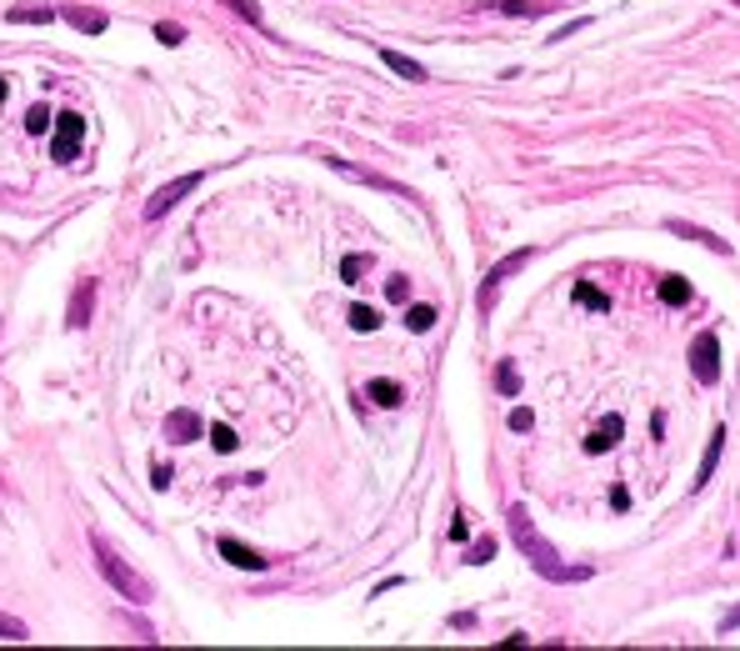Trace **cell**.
<instances>
[{"mask_svg":"<svg viewBox=\"0 0 740 651\" xmlns=\"http://www.w3.org/2000/svg\"><path fill=\"white\" fill-rule=\"evenodd\" d=\"M690 376H696L700 386H716L720 381V336L716 331H700V336L690 341Z\"/></svg>","mask_w":740,"mask_h":651,"instance_id":"5b68a950","label":"cell"},{"mask_svg":"<svg viewBox=\"0 0 740 651\" xmlns=\"http://www.w3.org/2000/svg\"><path fill=\"white\" fill-rule=\"evenodd\" d=\"M65 25H76L80 35H106V25H110V15L106 11H90V5H65Z\"/></svg>","mask_w":740,"mask_h":651,"instance_id":"30bf717a","label":"cell"},{"mask_svg":"<svg viewBox=\"0 0 740 651\" xmlns=\"http://www.w3.org/2000/svg\"><path fill=\"white\" fill-rule=\"evenodd\" d=\"M226 5H230V11H236L246 25H260V5H256V0H226Z\"/></svg>","mask_w":740,"mask_h":651,"instance_id":"4316f807","label":"cell"},{"mask_svg":"<svg viewBox=\"0 0 740 651\" xmlns=\"http://www.w3.org/2000/svg\"><path fill=\"white\" fill-rule=\"evenodd\" d=\"M155 41H161V45H171V51H175V45L185 41V31H181L175 21H155Z\"/></svg>","mask_w":740,"mask_h":651,"instance_id":"484cf974","label":"cell"},{"mask_svg":"<svg viewBox=\"0 0 740 651\" xmlns=\"http://www.w3.org/2000/svg\"><path fill=\"white\" fill-rule=\"evenodd\" d=\"M380 321H386V316H380L376 306H351V331H361V336L380 331Z\"/></svg>","mask_w":740,"mask_h":651,"instance_id":"ac0fdd59","label":"cell"},{"mask_svg":"<svg viewBox=\"0 0 740 651\" xmlns=\"http://www.w3.org/2000/svg\"><path fill=\"white\" fill-rule=\"evenodd\" d=\"M5 96H11V80L0 76V106H5Z\"/></svg>","mask_w":740,"mask_h":651,"instance_id":"d590c367","label":"cell"},{"mask_svg":"<svg viewBox=\"0 0 740 651\" xmlns=\"http://www.w3.org/2000/svg\"><path fill=\"white\" fill-rule=\"evenodd\" d=\"M325 161H331V165H335V171H341V175H351V181H361V185H376V191H400V185H390L386 175H370V171H361V165H345L341 156H325Z\"/></svg>","mask_w":740,"mask_h":651,"instance_id":"2e32d148","label":"cell"},{"mask_svg":"<svg viewBox=\"0 0 740 651\" xmlns=\"http://www.w3.org/2000/svg\"><path fill=\"white\" fill-rule=\"evenodd\" d=\"M720 451H726V426H716V431H710V446H706V456H700V471H696V491L706 486L710 476H716V461H720Z\"/></svg>","mask_w":740,"mask_h":651,"instance_id":"4fadbf2b","label":"cell"},{"mask_svg":"<svg viewBox=\"0 0 740 651\" xmlns=\"http://www.w3.org/2000/svg\"><path fill=\"white\" fill-rule=\"evenodd\" d=\"M720 631H726V637H730V631H740V607H730V611H726V621H720Z\"/></svg>","mask_w":740,"mask_h":651,"instance_id":"836d02e7","label":"cell"},{"mask_svg":"<svg viewBox=\"0 0 740 651\" xmlns=\"http://www.w3.org/2000/svg\"><path fill=\"white\" fill-rule=\"evenodd\" d=\"M165 436H171L175 446L195 441V436H201V416L185 411V406H181V411H171V416H165Z\"/></svg>","mask_w":740,"mask_h":651,"instance_id":"8fae6325","label":"cell"},{"mask_svg":"<svg viewBox=\"0 0 740 651\" xmlns=\"http://www.w3.org/2000/svg\"><path fill=\"white\" fill-rule=\"evenodd\" d=\"M51 126H55V110H45V106H31V110H25V130H31V136H45Z\"/></svg>","mask_w":740,"mask_h":651,"instance_id":"cb8c5ba5","label":"cell"},{"mask_svg":"<svg viewBox=\"0 0 740 651\" xmlns=\"http://www.w3.org/2000/svg\"><path fill=\"white\" fill-rule=\"evenodd\" d=\"M365 271H370V260H365V256H345V260H341V281H351V286L361 281Z\"/></svg>","mask_w":740,"mask_h":651,"instance_id":"d4e9b609","label":"cell"},{"mask_svg":"<svg viewBox=\"0 0 740 651\" xmlns=\"http://www.w3.org/2000/svg\"><path fill=\"white\" fill-rule=\"evenodd\" d=\"M201 181H205V171H191V175H175V181H165L161 191L145 201V221H161L165 211H175L191 191H201Z\"/></svg>","mask_w":740,"mask_h":651,"instance_id":"277c9868","label":"cell"},{"mask_svg":"<svg viewBox=\"0 0 740 651\" xmlns=\"http://www.w3.org/2000/svg\"><path fill=\"white\" fill-rule=\"evenodd\" d=\"M465 536H471V526H465V521L455 516V521H451V542H465Z\"/></svg>","mask_w":740,"mask_h":651,"instance_id":"e575fe53","label":"cell"},{"mask_svg":"<svg viewBox=\"0 0 740 651\" xmlns=\"http://www.w3.org/2000/svg\"><path fill=\"white\" fill-rule=\"evenodd\" d=\"M660 301L665 306H686L690 301V286L680 281V276H665V281H660Z\"/></svg>","mask_w":740,"mask_h":651,"instance_id":"ffe728a7","label":"cell"},{"mask_svg":"<svg viewBox=\"0 0 740 651\" xmlns=\"http://www.w3.org/2000/svg\"><path fill=\"white\" fill-rule=\"evenodd\" d=\"M576 306H585V311H611V296L601 291V286H590V281H576Z\"/></svg>","mask_w":740,"mask_h":651,"instance_id":"e0dca14e","label":"cell"},{"mask_svg":"<svg viewBox=\"0 0 740 651\" xmlns=\"http://www.w3.org/2000/svg\"><path fill=\"white\" fill-rule=\"evenodd\" d=\"M80 136H86V116L80 110H55V136H51V156L61 165L80 161Z\"/></svg>","mask_w":740,"mask_h":651,"instance_id":"3957f363","label":"cell"},{"mask_svg":"<svg viewBox=\"0 0 740 651\" xmlns=\"http://www.w3.org/2000/svg\"><path fill=\"white\" fill-rule=\"evenodd\" d=\"M220 556H226L230 566H240V571H266L270 566V556H260L256 546L236 542V536H220Z\"/></svg>","mask_w":740,"mask_h":651,"instance_id":"52a82bcc","label":"cell"},{"mask_svg":"<svg viewBox=\"0 0 740 651\" xmlns=\"http://www.w3.org/2000/svg\"><path fill=\"white\" fill-rule=\"evenodd\" d=\"M491 556H495V542H491V536H481V542H475V546H471V556H465V561H475V566H485V561H491Z\"/></svg>","mask_w":740,"mask_h":651,"instance_id":"f546056e","label":"cell"},{"mask_svg":"<svg viewBox=\"0 0 740 651\" xmlns=\"http://www.w3.org/2000/svg\"><path fill=\"white\" fill-rule=\"evenodd\" d=\"M90 552H96V566H100V576H106V586H110V591H120V597H126L130 607H145V601L155 597L151 581H145V576H140L136 566H130L126 556H120L100 532H90Z\"/></svg>","mask_w":740,"mask_h":651,"instance_id":"7a4b0ae2","label":"cell"},{"mask_svg":"<svg viewBox=\"0 0 740 651\" xmlns=\"http://www.w3.org/2000/svg\"><path fill=\"white\" fill-rule=\"evenodd\" d=\"M505 526H511V536H515V546H520V556H526V561L536 566L546 581H585V576H590V566H566V561H560V552L536 532V521H530L526 506H511V511H505Z\"/></svg>","mask_w":740,"mask_h":651,"instance_id":"6da1fadb","label":"cell"},{"mask_svg":"<svg viewBox=\"0 0 740 651\" xmlns=\"http://www.w3.org/2000/svg\"><path fill=\"white\" fill-rule=\"evenodd\" d=\"M621 436H625V421L611 411L605 421H595V431L585 436V451H590V456H601V451H611V446H621Z\"/></svg>","mask_w":740,"mask_h":651,"instance_id":"9c48e42d","label":"cell"},{"mask_svg":"<svg viewBox=\"0 0 740 651\" xmlns=\"http://www.w3.org/2000/svg\"><path fill=\"white\" fill-rule=\"evenodd\" d=\"M406 326H410V331H416V336H420V331H430V326H436V306L416 301V306H410V311H406Z\"/></svg>","mask_w":740,"mask_h":651,"instance_id":"7402d4cb","label":"cell"},{"mask_svg":"<svg viewBox=\"0 0 740 651\" xmlns=\"http://www.w3.org/2000/svg\"><path fill=\"white\" fill-rule=\"evenodd\" d=\"M386 296H390V301H410V276H390Z\"/></svg>","mask_w":740,"mask_h":651,"instance_id":"f1b7e54d","label":"cell"},{"mask_svg":"<svg viewBox=\"0 0 740 651\" xmlns=\"http://www.w3.org/2000/svg\"><path fill=\"white\" fill-rule=\"evenodd\" d=\"M211 446H215V451H220V456H230V451H236V446H240V436L230 431L226 421H215V426H211Z\"/></svg>","mask_w":740,"mask_h":651,"instance_id":"603a6c76","label":"cell"},{"mask_svg":"<svg viewBox=\"0 0 740 651\" xmlns=\"http://www.w3.org/2000/svg\"><path fill=\"white\" fill-rule=\"evenodd\" d=\"M485 11H501V15H540L546 5H536V0H481Z\"/></svg>","mask_w":740,"mask_h":651,"instance_id":"d6986e66","label":"cell"},{"mask_svg":"<svg viewBox=\"0 0 740 651\" xmlns=\"http://www.w3.org/2000/svg\"><path fill=\"white\" fill-rule=\"evenodd\" d=\"M365 396H370V401H376V406H386V411H396V406L406 401V386H400V381H386V376H376V381H370V386H365Z\"/></svg>","mask_w":740,"mask_h":651,"instance_id":"7c38bea8","label":"cell"},{"mask_svg":"<svg viewBox=\"0 0 740 651\" xmlns=\"http://www.w3.org/2000/svg\"><path fill=\"white\" fill-rule=\"evenodd\" d=\"M171 481H175V471L165 467V461H155V467H151V486L155 491H171Z\"/></svg>","mask_w":740,"mask_h":651,"instance_id":"4dcf8cb0","label":"cell"},{"mask_svg":"<svg viewBox=\"0 0 740 651\" xmlns=\"http://www.w3.org/2000/svg\"><path fill=\"white\" fill-rule=\"evenodd\" d=\"M495 391H501V396H520V376H515V361H501V366H495Z\"/></svg>","mask_w":740,"mask_h":651,"instance_id":"44dd1931","label":"cell"},{"mask_svg":"<svg viewBox=\"0 0 740 651\" xmlns=\"http://www.w3.org/2000/svg\"><path fill=\"white\" fill-rule=\"evenodd\" d=\"M611 506L625 511V506H631V491H625V486H611Z\"/></svg>","mask_w":740,"mask_h":651,"instance_id":"d6a6232c","label":"cell"},{"mask_svg":"<svg viewBox=\"0 0 740 651\" xmlns=\"http://www.w3.org/2000/svg\"><path fill=\"white\" fill-rule=\"evenodd\" d=\"M0 637L5 641H25L31 631H25V621H15V617H0Z\"/></svg>","mask_w":740,"mask_h":651,"instance_id":"83f0119b","label":"cell"},{"mask_svg":"<svg viewBox=\"0 0 740 651\" xmlns=\"http://www.w3.org/2000/svg\"><path fill=\"white\" fill-rule=\"evenodd\" d=\"M380 65H386V71H396L400 80H426V65L420 61H410V55H400V51H380Z\"/></svg>","mask_w":740,"mask_h":651,"instance_id":"5bb4252c","label":"cell"},{"mask_svg":"<svg viewBox=\"0 0 740 651\" xmlns=\"http://www.w3.org/2000/svg\"><path fill=\"white\" fill-rule=\"evenodd\" d=\"M526 260H530V250L520 246V250H511V256H505V260H501V266H495L491 276H485V291H481V311H491V306H495V291H501V286L511 281V276L520 271V266H526Z\"/></svg>","mask_w":740,"mask_h":651,"instance_id":"8992f818","label":"cell"},{"mask_svg":"<svg viewBox=\"0 0 740 651\" xmlns=\"http://www.w3.org/2000/svg\"><path fill=\"white\" fill-rule=\"evenodd\" d=\"M530 426H536V416H530L526 406H515V411H511V431H530Z\"/></svg>","mask_w":740,"mask_h":651,"instance_id":"1f68e13d","label":"cell"},{"mask_svg":"<svg viewBox=\"0 0 740 651\" xmlns=\"http://www.w3.org/2000/svg\"><path fill=\"white\" fill-rule=\"evenodd\" d=\"M90 311H96V281H80V291L70 296V311H65V326H70V331H86L90 326Z\"/></svg>","mask_w":740,"mask_h":651,"instance_id":"ba28073f","label":"cell"},{"mask_svg":"<svg viewBox=\"0 0 740 651\" xmlns=\"http://www.w3.org/2000/svg\"><path fill=\"white\" fill-rule=\"evenodd\" d=\"M55 15H61V11H51V5H11L5 21H11V25H51Z\"/></svg>","mask_w":740,"mask_h":651,"instance_id":"9a60e30c","label":"cell"}]
</instances>
